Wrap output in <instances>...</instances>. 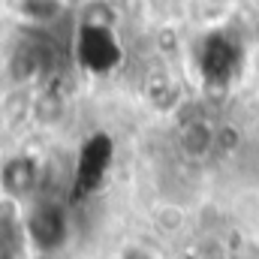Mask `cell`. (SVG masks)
I'll use <instances>...</instances> for the list:
<instances>
[{
    "instance_id": "cell-1",
    "label": "cell",
    "mask_w": 259,
    "mask_h": 259,
    "mask_svg": "<svg viewBox=\"0 0 259 259\" xmlns=\"http://www.w3.org/2000/svg\"><path fill=\"white\" fill-rule=\"evenodd\" d=\"M24 229H27V238L33 241L36 250L42 253H55L61 250L69 238V214L64 211V205L46 199V202H36L30 211H27V220H24Z\"/></svg>"
},
{
    "instance_id": "cell-2",
    "label": "cell",
    "mask_w": 259,
    "mask_h": 259,
    "mask_svg": "<svg viewBox=\"0 0 259 259\" xmlns=\"http://www.w3.org/2000/svg\"><path fill=\"white\" fill-rule=\"evenodd\" d=\"M39 184V166L27 154L6 157L0 163V190L12 199H27Z\"/></svg>"
},
{
    "instance_id": "cell-3",
    "label": "cell",
    "mask_w": 259,
    "mask_h": 259,
    "mask_svg": "<svg viewBox=\"0 0 259 259\" xmlns=\"http://www.w3.org/2000/svg\"><path fill=\"white\" fill-rule=\"evenodd\" d=\"M66 0H15V12L27 24H49L64 12Z\"/></svg>"
},
{
    "instance_id": "cell-4",
    "label": "cell",
    "mask_w": 259,
    "mask_h": 259,
    "mask_svg": "<svg viewBox=\"0 0 259 259\" xmlns=\"http://www.w3.org/2000/svg\"><path fill=\"white\" fill-rule=\"evenodd\" d=\"M121 259H151V256H148V250H142V247H127V250L121 253Z\"/></svg>"
}]
</instances>
